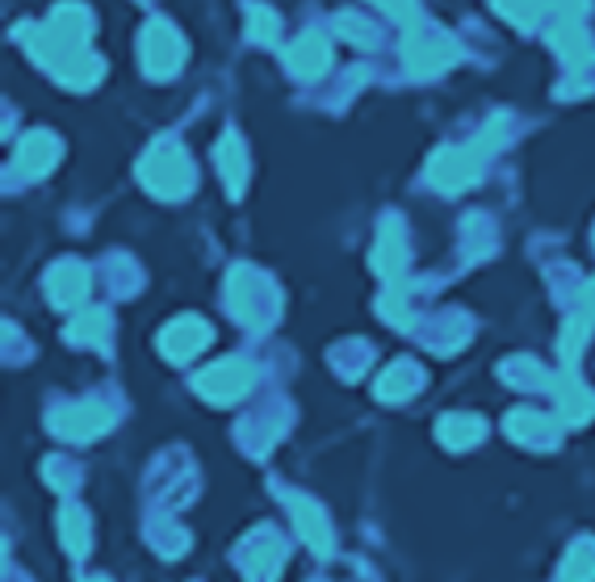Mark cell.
<instances>
[{
	"mask_svg": "<svg viewBox=\"0 0 595 582\" xmlns=\"http://www.w3.org/2000/svg\"><path fill=\"white\" fill-rule=\"evenodd\" d=\"M340 30H344V38H348V43H361V47H365V43H374V38H369V25H361L353 13H344V18H340Z\"/></svg>",
	"mask_w": 595,
	"mask_h": 582,
	"instance_id": "31",
	"label": "cell"
},
{
	"mask_svg": "<svg viewBox=\"0 0 595 582\" xmlns=\"http://www.w3.org/2000/svg\"><path fill=\"white\" fill-rule=\"evenodd\" d=\"M403 64L411 76H436L457 64V43L440 30H411L403 43Z\"/></svg>",
	"mask_w": 595,
	"mask_h": 582,
	"instance_id": "7",
	"label": "cell"
},
{
	"mask_svg": "<svg viewBox=\"0 0 595 582\" xmlns=\"http://www.w3.org/2000/svg\"><path fill=\"white\" fill-rule=\"evenodd\" d=\"M139 181H144L147 193H156V197H168V202L185 197V193L193 189V160H190V151H185V147H181L176 139H160L144 156V163H139Z\"/></svg>",
	"mask_w": 595,
	"mask_h": 582,
	"instance_id": "2",
	"label": "cell"
},
{
	"mask_svg": "<svg viewBox=\"0 0 595 582\" xmlns=\"http://www.w3.org/2000/svg\"><path fill=\"white\" fill-rule=\"evenodd\" d=\"M239 570L248 574V582H277L282 561H286V545L273 528H256L239 545Z\"/></svg>",
	"mask_w": 595,
	"mask_h": 582,
	"instance_id": "9",
	"label": "cell"
},
{
	"mask_svg": "<svg viewBox=\"0 0 595 582\" xmlns=\"http://www.w3.org/2000/svg\"><path fill=\"white\" fill-rule=\"evenodd\" d=\"M286 68L298 80H319L323 71L332 68V43L323 34H302L294 47L286 50Z\"/></svg>",
	"mask_w": 595,
	"mask_h": 582,
	"instance_id": "14",
	"label": "cell"
},
{
	"mask_svg": "<svg viewBox=\"0 0 595 582\" xmlns=\"http://www.w3.org/2000/svg\"><path fill=\"white\" fill-rule=\"evenodd\" d=\"M374 269H378L381 281H399L407 269V239H403V227L394 222V218H386L381 222V235H378V248H374Z\"/></svg>",
	"mask_w": 595,
	"mask_h": 582,
	"instance_id": "18",
	"label": "cell"
},
{
	"mask_svg": "<svg viewBox=\"0 0 595 582\" xmlns=\"http://www.w3.org/2000/svg\"><path fill=\"white\" fill-rule=\"evenodd\" d=\"M587 335H592V315H574V319H567V327H562V361L567 365H574L579 356H583V344H587Z\"/></svg>",
	"mask_w": 595,
	"mask_h": 582,
	"instance_id": "26",
	"label": "cell"
},
{
	"mask_svg": "<svg viewBox=\"0 0 595 582\" xmlns=\"http://www.w3.org/2000/svg\"><path fill=\"white\" fill-rule=\"evenodd\" d=\"M381 13H390L394 22H415V0H374Z\"/></svg>",
	"mask_w": 595,
	"mask_h": 582,
	"instance_id": "30",
	"label": "cell"
},
{
	"mask_svg": "<svg viewBox=\"0 0 595 582\" xmlns=\"http://www.w3.org/2000/svg\"><path fill=\"white\" fill-rule=\"evenodd\" d=\"M558 579L562 582H595V540L592 536L574 540L567 561H562V570H558Z\"/></svg>",
	"mask_w": 595,
	"mask_h": 582,
	"instance_id": "24",
	"label": "cell"
},
{
	"mask_svg": "<svg viewBox=\"0 0 595 582\" xmlns=\"http://www.w3.org/2000/svg\"><path fill=\"white\" fill-rule=\"evenodd\" d=\"M55 160H59V139L47 135V130H34L18 147L13 168H18V176H25V181H38V176H47L50 168H55Z\"/></svg>",
	"mask_w": 595,
	"mask_h": 582,
	"instance_id": "16",
	"label": "cell"
},
{
	"mask_svg": "<svg viewBox=\"0 0 595 582\" xmlns=\"http://www.w3.org/2000/svg\"><path fill=\"white\" fill-rule=\"evenodd\" d=\"M436 436H440L445 448H457V453H461V448H474V444L487 436V423L478 420V415H461V411H457V415H445V420L436 423Z\"/></svg>",
	"mask_w": 595,
	"mask_h": 582,
	"instance_id": "21",
	"label": "cell"
},
{
	"mask_svg": "<svg viewBox=\"0 0 595 582\" xmlns=\"http://www.w3.org/2000/svg\"><path fill=\"white\" fill-rule=\"evenodd\" d=\"M503 377L512 381V386H524V390H541V386H553L549 381V373L537 365V361H528V356H516V361H507L503 365Z\"/></svg>",
	"mask_w": 595,
	"mask_h": 582,
	"instance_id": "25",
	"label": "cell"
},
{
	"mask_svg": "<svg viewBox=\"0 0 595 582\" xmlns=\"http://www.w3.org/2000/svg\"><path fill=\"white\" fill-rule=\"evenodd\" d=\"M482 160H487V147H482V142H474V147H445V151L432 156L428 181L440 189V193H461V189H470L478 181Z\"/></svg>",
	"mask_w": 595,
	"mask_h": 582,
	"instance_id": "4",
	"label": "cell"
},
{
	"mask_svg": "<svg viewBox=\"0 0 595 582\" xmlns=\"http://www.w3.org/2000/svg\"><path fill=\"white\" fill-rule=\"evenodd\" d=\"M549 47L562 55V64L571 71H587L595 64V43L592 34L583 30V25L574 22H558L549 30Z\"/></svg>",
	"mask_w": 595,
	"mask_h": 582,
	"instance_id": "15",
	"label": "cell"
},
{
	"mask_svg": "<svg viewBox=\"0 0 595 582\" xmlns=\"http://www.w3.org/2000/svg\"><path fill=\"white\" fill-rule=\"evenodd\" d=\"M579 306H583V315H592V319H595V277L583 285V294H579Z\"/></svg>",
	"mask_w": 595,
	"mask_h": 582,
	"instance_id": "32",
	"label": "cell"
},
{
	"mask_svg": "<svg viewBox=\"0 0 595 582\" xmlns=\"http://www.w3.org/2000/svg\"><path fill=\"white\" fill-rule=\"evenodd\" d=\"M30 43L34 59L55 76L64 80L68 89H93L101 80V59L89 50V38H93V13L84 4H59L50 13V22L30 38V34H18Z\"/></svg>",
	"mask_w": 595,
	"mask_h": 582,
	"instance_id": "1",
	"label": "cell"
},
{
	"mask_svg": "<svg viewBox=\"0 0 595 582\" xmlns=\"http://www.w3.org/2000/svg\"><path fill=\"white\" fill-rule=\"evenodd\" d=\"M110 423H114L110 407H105V402H96V398H84V402H72V407L50 411V432H55L59 441H76V444L96 441Z\"/></svg>",
	"mask_w": 595,
	"mask_h": 582,
	"instance_id": "8",
	"label": "cell"
},
{
	"mask_svg": "<svg viewBox=\"0 0 595 582\" xmlns=\"http://www.w3.org/2000/svg\"><path fill=\"white\" fill-rule=\"evenodd\" d=\"M210 323L206 319H197V315H181V319H172V323L160 331V352H164L168 361H193L197 352L210 344Z\"/></svg>",
	"mask_w": 595,
	"mask_h": 582,
	"instance_id": "10",
	"label": "cell"
},
{
	"mask_svg": "<svg viewBox=\"0 0 595 582\" xmlns=\"http://www.w3.org/2000/svg\"><path fill=\"white\" fill-rule=\"evenodd\" d=\"M503 427L524 448H553L558 444V423L549 420V415H541V411H512Z\"/></svg>",
	"mask_w": 595,
	"mask_h": 582,
	"instance_id": "17",
	"label": "cell"
},
{
	"mask_svg": "<svg viewBox=\"0 0 595 582\" xmlns=\"http://www.w3.org/2000/svg\"><path fill=\"white\" fill-rule=\"evenodd\" d=\"M84 582H110V579H84Z\"/></svg>",
	"mask_w": 595,
	"mask_h": 582,
	"instance_id": "33",
	"label": "cell"
},
{
	"mask_svg": "<svg viewBox=\"0 0 595 582\" xmlns=\"http://www.w3.org/2000/svg\"><path fill=\"white\" fill-rule=\"evenodd\" d=\"M541 9H546V13H558L562 22H574V18L587 13V0H541Z\"/></svg>",
	"mask_w": 595,
	"mask_h": 582,
	"instance_id": "29",
	"label": "cell"
},
{
	"mask_svg": "<svg viewBox=\"0 0 595 582\" xmlns=\"http://www.w3.org/2000/svg\"><path fill=\"white\" fill-rule=\"evenodd\" d=\"M110 331H114V319H110L105 310H84V315L68 327V344H93V349H105Z\"/></svg>",
	"mask_w": 595,
	"mask_h": 582,
	"instance_id": "22",
	"label": "cell"
},
{
	"mask_svg": "<svg viewBox=\"0 0 595 582\" xmlns=\"http://www.w3.org/2000/svg\"><path fill=\"white\" fill-rule=\"evenodd\" d=\"M277 13L273 9H264V4H248V34H252V43H273L277 38Z\"/></svg>",
	"mask_w": 595,
	"mask_h": 582,
	"instance_id": "27",
	"label": "cell"
},
{
	"mask_svg": "<svg viewBox=\"0 0 595 582\" xmlns=\"http://www.w3.org/2000/svg\"><path fill=\"white\" fill-rule=\"evenodd\" d=\"M553 402H558V420L567 423V427H583L595 415V395L571 369L562 373V377H553Z\"/></svg>",
	"mask_w": 595,
	"mask_h": 582,
	"instance_id": "13",
	"label": "cell"
},
{
	"mask_svg": "<svg viewBox=\"0 0 595 582\" xmlns=\"http://www.w3.org/2000/svg\"><path fill=\"white\" fill-rule=\"evenodd\" d=\"M89 285L93 281H89V269L80 260H59L47 273V298L59 310H72V306H80L89 298Z\"/></svg>",
	"mask_w": 595,
	"mask_h": 582,
	"instance_id": "12",
	"label": "cell"
},
{
	"mask_svg": "<svg viewBox=\"0 0 595 582\" xmlns=\"http://www.w3.org/2000/svg\"><path fill=\"white\" fill-rule=\"evenodd\" d=\"M139 59H144V71L151 80H168L185 64V38L168 22H151L139 38Z\"/></svg>",
	"mask_w": 595,
	"mask_h": 582,
	"instance_id": "6",
	"label": "cell"
},
{
	"mask_svg": "<svg viewBox=\"0 0 595 582\" xmlns=\"http://www.w3.org/2000/svg\"><path fill=\"white\" fill-rule=\"evenodd\" d=\"M420 386H424V369L415 365V361H394L390 369L378 377V398L381 402H403V398L420 395Z\"/></svg>",
	"mask_w": 595,
	"mask_h": 582,
	"instance_id": "19",
	"label": "cell"
},
{
	"mask_svg": "<svg viewBox=\"0 0 595 582\" xmlns=\"http://www.w3.org/2000/svg\"><path fill=\"white\" fill-rule=\"evenodd\" d=\"M227 306L239 323L248 327H268L277 319V285L256 273V269H231V281H227Z\"/></svg>",
	"mask_w": 595,
	"mask_h": 582,
	"instance_id": "3",
	"label": "cell"
},
{
	"mask_svg": "<svg viewBox=\"0 0 595 582\" xmlns=\"http://www.w3.org/2000/svg\"><path fill=\"white\" fill-rule=\"evenodd\" d=\"M215 163H218V172H222V185H227V193H231V197H239V193H243V185H248V151H243L239 135H222V139H218Z\"/></svg>",
	"mask_w": 595,
	"mask_h": 582,
	"instance_id": "20",
	"label": "cell"
},
{
	"mask_svg": "<svg viewBox=\"0 0 595 582\" xmlns=\"http://www.w3.org/2000/svg\"><path fill=\"white\" fill-rule=\"evenodd\" d=\"M381 315H386V323H394V327L411 323V303H407V289L390 285V289H386V298H381Z\"/></svg>",
	"mask_w": 595,
	"mask_h": 582,
	"instance_id": "28",
	"label": "cell"
},
{
	"mask_svg": "<svg viewBox=\"0 0 595 582\" xmlns=\"http://www.w3.org/2000/svg\"><path fill=\"white\" fill-rule=\"evenodd\" d=\"M286 507L294 512V524H298V536L307 540V549H314L319 558L332 554V520L323 515V507L307 499V494H289L286 490Z\"/></svg>",
	"mask_w": 595,
	"mask_h": 582,
	"instance_id": "11",
	"label": "cell"
},
{
	"mask_svg": "<svg viewBox=\"0 0 595 582\" xmlns=\"http://www.w3.org/2000/svg\"><path fill=\"white\" fill-rule=\"evenodd\" d=\"M252 381H256V369H252V361H239V356H227V361H218L210 365L206 373H197V395L206 398V402H215V407H227V402H239V398L252 390Z\"/></svg>",
	"mask_w": 595,
	"mask_h": 582,
	"instance_id": "5",
	"label": "cell"
},
{
	"mask_svg": "<svg viewBox=\"0 0 595 582\" xmlns=\"http://www.w3.org/2000/svg\"><path fill=\"white\" fill-rule=\"evenodd\" d=\"M59 533H64V545H68V554L72 558H89V545H93V528H89V515L80 512V507H64L59 515Z\"/></svg>",
	"mask_w": 595,
	"mask_h": 582,
	"instance_id": "23",
	"label": "cell"
}]
</instances>
